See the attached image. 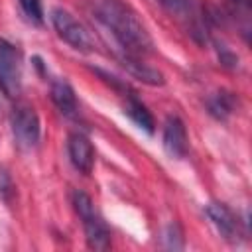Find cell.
I'll use <instances>...</instances> for the list:
<instances>
[{
	"label": "cell",
	"instance_id": "obj_13",
	"mask_svg": "<svg viewBox=\"0 0 252 252\" xmlns=\"http://www.w3.org/2000/svg\"><path fill=\"white\" fill-rule=\"evenodd\" d=\"M24 14L33 22V24H41L43 22V6H41V0H18Z\"/></svg>",
	"mask_w": 252,
	"mask_h": 252
},
{
	"label": "cell",
	"instance_id": "obj_17",
	"mask_svg": "<svg viewBox=\"0 0 252 252\" xmlns=\"http://www.w3.org/2000/svg\"><path fill=\"white\" fill-rule=\"evenodd\" d=\"M234 2H246V0H234Z\"/></svg>",
	"mask_w": 252,
	"mask_h": 252
},
{
	"label": "cell",
	"instance_id": "obj_2",
	"mask_svg": "<svg viewBox=\"0 0 252 252\" xmlns=\"http://www.w3.org/2000/svg\"><path fill=\"white\" fill-rule=\"evenodd\" d=\"M71 203L83 222L87 246L93 250H108L110 248V230H108L106 222L102 220V217L98 215V211L94 209L93 199L85 191L77 189L71 195Z\"/></svg>",
	"mask_w": 252,
	"mask_h": 252
},
{
	"label": "cell",
	"instance_id": "obj_1",
	"mask_svg": "<svg viewBox=\"0 0 252 252\" xmlns=\"http://www.w3.org/2000/svg\"><path fill=\"white\" fill-rule=\"evenodd\" d=\"M94 20L120 47V55L142 57L152 51L154 43L136 12L124 0H91Z\"/></svg>",
	"mask_w": 252,
	"mask_h": 252
},
{
	"label": "cell",
	"instance_id": "obj_7",
	"mask_svg": "<svg viewBox=\"0 0 252 252\" xmlns=\"http://www.w3.org/2000/svg\"><path fill=\"white\" fill-rule=\"evenodd\" d=\"M163 150L175 158V159H183L187 156L189 150V142H187V130L185 124L179 116H167L165 126H163Z\"/></svg>",
	"mask_w": 252,
	"mask_h": 252
},
{
	"label": "cell",
	"instance_id": "obj_4",
	"mask_svg": "<svg viewBox=\"0 0 252 252\" xmlns=\"http://www.w3.org/2000/svg\"><path fill=\"white\" fill-rule=\"evenodd\" d=\"M10 124H12L14 140L22 150H32L37 146L39 134H41V124H39V116L33 110V106H30L26 102L16 104Z\"/></svg>",
	"mask_w": 252,
	"mask_h": 252
},
{
	"label": "cell",
	"instance_id": "obj_11",
	"mask_svg": "<svg viewBox=\"0 0 252 252\" xmlns=\"http://www.w3.org/2000/svg\"><path fill=\"white\" fill-rule=\"evenodd\" d=\"M122 65L130 71L132 77L140 79L146 85H163V75L158 69L148 67L140 57H132V55H120Z\"/></svg>",
	"mask_w": 252,
	"mask_h": 252
},
{
	"label": "cell",
	"instance_id": "obj_8",
	"mask_svg": "<svg viewBox=\"0 0 252 252\" xmlns=\"http://www.w3.org/2000/svg\"><path fill=\"white\" fill-rule=\"evenodd\" d=\"M67 152H69V159L75 165V169H79L81 173L89 175L93 171L94 165V148L91 144V140L85 134H71L67 140Z\"/></svg>",
	"mask_w": 252,
	"mask_h": 252
},
{
	"label": "cell",
	"instance_id": "obj_9",
	"mask_svg": "<svg viewBox=\"0 0 252 252\" xmlns=\"http://www.w3.org/2000/svg\"><path fill=\"white\" fill-rule=\"evenodd\" d=\"M122 96H124V114H128L130 120H132L136 126H140L144 132L154 134V130H156L154 116H152V112L146 108V104L136 96V93H134L132 89H128V91L122 93Z\"/></svg>",
	"mask_w": 252,
	"mask_h": 252
},
{
	"label": "cell",
	"instance_id": "obj_6",
	"mask_svg": "<svg viewBox=\"0 0 252 252\" xmlns=\"http://www.w3.org/2000/svg\"><path fill=\"white\" fill-rule=\"evenodd\" d=\"M205 213L224 240L236 242L240 238V222L224 203H209L205 207Z\"/></svg>",
	"mask_w": 252,
	"mask_h": 252
},
{
	"label": "cell",
	"instance_id": "obj_10",
	"mask_svg": "<svg viewBox=\"0 0 252 252\" xmlns=\"http://www.w3.org/2000/svg\"><path fill=\"white\" fill-rule=\"evenodd\" d=\"M51 100L57 106V110L67 116V118H75L79 112V104H77V96L73 87L65 81V79H55L51 83Z\"/></svg>",
	"mask_w": 252,
	"mask_h": 252
},
{
	"label": "cell",
	"instance_id": "obj_5",
	"mask_svg": "<svg viewBox=\"0 0 252 252\" xmlns=\"http://www.w3.org/2000/svg\"><path fill=\"white\" fill-rule=\"evenodd\" d=\"M0 91L8 98H16L22 91L20 51L2 37H0Z\"/></svg>",
	"mask_w": 252,
	"mask_h": 252
},
{
	"label": "cell",
	"instance_id": "obj_16",
	"mask_svg": "<svg viewBox=\"0 0 252 252\" xmlns=\"http://www.w3.org/2000/svg\"><path fill=\"white\" fill-rule=\"evenodd\" d=\"M175 238H183V236H181V230H179V226L173 222V224H169V226H167V230H165L167 248H173V250H175V246H173V240H175Z\"/></svg>",
	"mask_w": 252,
	"mask_h": 252
},
{
	"label": "cell",
	"instance_id": "obj_12",
	"mask_svg": "<svg viewBox=\"0 0 252 252\" xmlns=\"http://www.w3.org/2000/svg\"><path fill=\"white\" fill-rule=\"evenodd\" d=\"M234 104H236V98L228 91H219V93H215L213 96L207 98L209 114L215 116V118H219V120H226L232 114Z\"/></svg>",
	"mask_w": 252,
	"mask_h": 252
},
{
	"label": "cell",
	"instance_id": "obj_15",
	"mask_svg": "<svg viewBox=\"0 0 252 252\" xmlns=\"http://www.w3.org/2000/svg\"><path fill=\"white\" fill-rule=\"evenodd\" d=\"M171 14H177V16H187L191 14V2L189 0H159Z\"/></svg>",
	"mask_w": 252,
	"mask_h": 252
},
{
	"label": "cell",
	"instance_id": "obj_3",
	"mask_svg": "<svg viewBox=\"0 0 252 252\" xmlns=\"http://www.w3.org/2000/svg\"><path fill=\"white\" fill-rule=\"evenodd\" d=\"M51 24L57 32V35L69 43L77 51H93V37L85 30V26L67 10L53 8L51 10Z\"/></svg>",
	"mask_w": 252,
	"mask_h": 252
},
{
	"label": "cell",
	"instance_id": "obj_14",
	"mask_svg": "<svg viewBox=\"0 0 252 252\" xmlns=\"http://www.w3.org/2000/svg\"><path fill=\"white\" fill-rule=\"evenodd\" d=\"M14 197V183L12 177L8 175V171L4 167H0V199L4 203H10Z\"/></svg>",
	"mask_w": 252,
	"mask_h": 252
}]
</instances>
